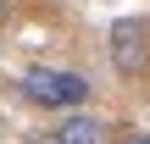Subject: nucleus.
Masks as SVG:
<instances>
[{
  "instance_id": "3",
  "label": "nucleus",
  "mask_w": 150,
  "mask_h": 144,
  "mask_svg": "<svg viewBox=\"0 0 150 144\" xmlns=\"http://www.w3.org/2000/svg\"><path fill=\"white\" fill-rule=\"evenodd\" d=\"M111 122L106 117H95V111H67V117H56V128H50V144H111Z\"/></svg>"
},
{
  "instance_id": "1",
  "label": "nucleus",
  "mask_w": 150,
  "mask_h": 144,
  "mask_svg": "<svg viewBox=\"0 0 150 144\" xmlns=\"http://www.w3.org/2000/svg\"><path fill=\"white\" fill-rule=\"evenodd\" d=\"M17 89H22V100H28V105L56 111V117L83 111V105H89V94H95V83H89L83 72H67V67H28Z\"/></svg>"
},
{
  "instance_id": "4",
  "label": "nucleus",
  "mask_w": 150,
  "mask_h": 144,
  "mask_svg": "<svg viewBox=\"0 0 150 144\" xmlns=\"http://www.w3.org/2000/svg\"><path fill=\"white\" fill-rule=\"evenodd\" d=\"M117 144H150V133H145V128H128V133H122Z\"/></svg>"
},
{
  "instance_id": "2",
  "label": "nucleus",
  "mask_w": 150,
  "mask_h": 144,
  "mask_svg": "<svg viewBox=\"0 0 150 144\" xmlns=\"http://www.w3.org/2000/svg\"><path fill=\"white\" fill-rule=\"evenodd\" d=\"M106 55L117 67V78H145L150 72V22L145 17H117L106 33Z\"/></svg>"
},
{
  "instance_id": "5",
  "label": "nucleus",
  "mask_w": 150,
  "mask_h": 144,
  "mask_svg": "<svg viewBox=\"0 0 150 144\" xmlns=\"http://www.w3.org/2000/svg\"><path fill=\"white\" fill-rule=\"evenodd\" d=\"M11 17H17V0H0V28H6Z\"/></svg>"
}]
</instances>
